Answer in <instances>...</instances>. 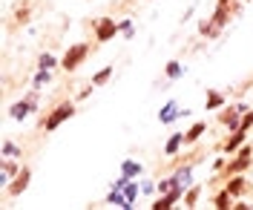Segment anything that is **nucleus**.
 Instances as JSON below:
<instances>
[{"label":"nucleus","mask_w":253,"mask_h":210,"mask_svg":"<svg viewBox=\"0 0 253 210\" xmlns=\"http://www.w3.org/2000/svg\"><path fill=\"white\" fill-rule=\"evenodd\" d=\"M253 164V144H245L239 153H233V159L224 164V170L213 176V181H227L230 176H236V173H248Z\"/></svg>","instance_id":"nucleus-1"},{"label":"nucleus","mask_w":253,"mask_h":210,"mask_svg":"<svg viewBox=\"0 0 253 210\" xmlns=\"http://www.w3.org/2000/svg\"><path fill=\"white\" fill-rule=\"evenodd\" d=\"M69 118H75V101H61V104H55V107L43 115L41 127H43V132H55V129L61 127L63 121H69Z\"/></svg>","instance_id":"nucleus-2"},{"label":"nucleus","mask_w":253,"mask_h":210,"mask_svg":"<svg viewBox=\"0 0 253 210\" xmlns=\"http://www.w3.org/2000/svg\"><path fill=\"white\" fill-rule=\"evenodd\" d=\"M86 58H89V43H72L61 55V69L63 72H75L78 66H84Z\"/></svg>","instance_id":"nucleus-3"},{"label":"nucleus","mask_w":253,"mask_h":210,"mask_svg":"<svg viewBox=\"0 0 253 210\" xmlns=\"http://www.w3.org/2000/svg\"><path fill=\"white\" fill-rule=\"evenodd\" d=\"M245 104H224L219 113H216V118H219L221 127H227V132H233V129L242 127V115H245Z\"/></svg>","instance_id":"nucleus-4"},{"label":"nucleus","mask_w":253,"mask_h":210,"mask_svg":"<svg viewBox=\"0 0 253 210\" xmlns=\"http://www.w3.org/2000/svg\"><path fill=\"white\" fill-rule=\"evenodd\" d=\"M92 32H95L98 43H110L115 35H121V29H118V20H112V17H95Z\"/></svg>","instance_id":"nucleus-5"},{"label":"nucleus","mask_w":253,"mask_h":210,"mask_svg":"<svg viewBox=\"0 0 253 210\" xmlns=\"http://www.w3.org/2000/svg\"><path fill=\"white\" fill-rule=\"evenodd\" d=\"M29 181H32V167H20V173H17L9 184H6V196H12V199H17L20 193H26L29 190Z\"/></svg>","instance_id":"nucleus-6"},{"label":"nucleus","mask_w":253,"mask_h":210,"mask_svg":"<svg viewBox=\"0 0 253 210\" xmlns=\"http://www.w3.org/2000/svg\"><path fill=\"white\" fill-rule=\"evenodd\" d=\"M181 115H187V110H181V104H178L175 98H170V101H167V104H164V107L158 110V121L170 127V124H175V121H178Z\"/></svg>","instance_id":"nucleus-7"},{"label":"nucleus","mask_w":253,"mask_h":210,"mask_svg":"<svg viewBox=\"0 0 253 210\" xmlns=\"http://www.w3.org/2000/svg\"><path fill=\"white\" fill-rule=\"evenodd\" d=\"M181 199H184V187H173L170 193H158L150 208L153 210H170V208H175V202H181Z\"/></svg>","instance_id":"nucleus-8"},{"label":"nucleus","mask_w":253,"mask_h":210,"mask_svg":"<svg viewBox=\"0 0 253 210\" xmlns=\"http://www.w3.org/2000/svg\"><path fill=\"white\" fill-rule=\"evenodd\" d=\"M245 144H248V129H233V132H227L221 150H224V156H233V153H239Z\"/></svg>","instance_id":"nucleus-9"},{"label":"nucleus","mask_w":253,"mask_h":210,"mask_svg":"<svg viewBox=\"0 0 253 210\" xmlns=\"http://www.w3.org/2000/svg\"><path fill=\"white\" fill-rule=\"evenodd\" d=\"M224 187L230 190V196H233V199H245V196L251 193V181L245 178V173H236V176H230L227 181H224Z\"/></svg>","instance_id":"nucleus-10"},{"label":"nucleus","mask_w":253,"mask_h":210,"mask_svg":"<svg viewBox=\"0 0 253 210\" xmlns=\"http://www.w3.org/2000/svg\"><path fill=\"white\" fill-rule=\"evenodd\" d=\"M32 113H38V104H32L26 95L20 98V101H15V104L9 107V118H15V121H26Z\"/></svg>","instance_id":"nucleus-11"},{"label":"nucleus","mask_w":253,"mask_h":210,"mask_svg":"<svg viewBox=\"0 0 253 210\" xmlns=\"http://www.w3.org/2000/svg\"><path fill=\"white\" fill-rule=\"evenodd\" d=\"M20 167H23V164L17 162V159H0V184L6 187V184L20 173Z\"/></svg>","instance_id":"nucleus-12"},{"label":"nucleus","mask_w":253,"mask_h":210,"mask_svg":"<svg viewBox=\"0 0 253 210\" xmlns=\"http://www.w3.org/2000/svg\"><path fill=\"white\" fill-rule=\"evenodd\" d=\"M196 162H199V159H190V162H181V167H175V181H178V184H181V187H184V190H187L190 184H196V181H193V167H196Z\"/></svg>","instance_id":"nucleus-13"},{"label":"nucleus","mask_w":253,"mask_h":210,"mask_svg":"<svg viewBox=\"0 0 253 210\" xmlns=\"http://www.w3.org/2000/svg\"><path fill=\"white\" fill-rule=\"evenodd\" d=\"M227 104V95L219 89H205V113H219L221 107Z\"/></svg>","instance_id":"nucleus-14"},{"label":"nucleus","mask_w":253,"mask_h":210,"mask_svg":"<svg viewBox=\"0 0 253 210\" xmlns=\"http://www.w3.org/2000/svg\"><path fill=\"white\" fill-rule=\"evenodd\" d=\"M184 147H187L184 144V132H170V138L164 141V156H167V159H175Z\"/></svg>","instance_id":"nucleus-15"},{"label":"nucleus","mask_w":253,"mask_h":210,"mask_svg":"<svg viewBox=\"0 0 253 210\" xmlns=\"http://www.w3.org/2000/svg\"><path fill=\"white\" fill-rule=\"evenodd\" d=\"M202 135H207V121H196V124H190V129L184 132V144L193 147L202 141Z\"/></svg>","instance_id":"nucleus-16"},{"label":"nucleus","mask_w":253,"mask_h":210,"mask_svg":"<svg viewBox=\"0 0 253 210\" xmlns=\"http://www.w3.org/2000/svg\"><path fill=\"white\" fill-rule=\"evenodd\" d=\"M107 205H115V208L132 210V205H129V199L124 196V190H121V187H115V184H112V187H110V193H107Z\"/></svg>","instance_id":"nucleus-17"},{"label":"nucleus","mask_w":253,"mask_h":210,"mask_svg":"<svg viewBox=\"0 0 253 210\" xmlns=\"http://www.w3.org/2000/svg\"><path fill=\"white\" fill-rule=\"evenodd\" d=\"M205 193V187L202 184H190L187 190H184V199H181V205L184 208H199V199Z\"/></svg>","instance_id":"nucleus-18"},{"label":"nucleus","mask_w":253,"mask_h":210,"mask_svg":"<svg viewBox=\"0 0 253 210\" xmlns=\"http://www.w3.org/2000/svg\"><path fill=\"white\" fill-rule=\"evenodd\" d=\"M233 202H236V199L230 196V190H227V187H221L219 193L213 196V208H216V210H227V208H233Z\"/></svg>","instance_id":"nucleus-19"},{"label":"nucleus","mask_w":253,"mask_h":210,"mask_svg":"<svg viewBox=\"0 0 253 210\" xmlns=\"http://www.w3.org/2000/svg\"><path fill=\"white\" fill-rule=\"evenodd\" d=\"M121 190H124V196L129 199V205L135 208V199L141 196V184H138L135 178H126V181H124V187H121Z\"/></svg>","instance_id":"nucleus-20"},{"label":"nucleus","mask_w":253,"mask_h":210,"mask_svg":"<svg viewBox=\"0 0 253 210\" xmlns=\"http://www.w3.org/2000/svg\"><path fill=\"white\" fill-rule=\"evenodd\" d=\"M121 173L129 176V178H138L144 173V164L141 162H132V159H124V162H121Z\"/></svg>","instance_id":"nucleus-21"},{"label":"nucleus","mask_w":253,"mask_h":210,"mask_svg":"<svg viewBox=\"0 0 253 210\" xmlns=\"http://www.w3.org/2000/svg\"><path fill=\"white\" fill-rule=\"evenodd\" d=\"M181 75H184L181 61H167V66H164V78H167V81H178Z\"/></svg>","instance_id":"nucleus-22"},{"label":"nucleus","mask_w":253,"mask_h":210,"mask_svg":"<svg viewBox=\"0 0 253 210\" xmlns=\"http://www.w3.org/2000/svg\"><path fill=\"white\" fill-rule=\"evenodd\" d=\"M0 156H3V159H20V147H17L12 138H3V144H0Z\"/></svg>","instance_id":"nucleus-23"},{"label":"nucleus","mask_w":253,"mask_h":210,"mask_svg":"<svg viewBox=\"0 0 253 210\" xmlns=\"http://www.w3.org/2000/svg\"><path fill=\"white\" fill-rule=\"evenodd\" d=\"M55 66H61V61L52 52H41L38 55V69H55Z\"/></svg>","instance_id":"nucleus-24"},{"label":"nucleus","mask_w":253,"mask_h":210,"mask_svg":"<svg viewBox=\"0 0 253 210\" xmlns=\"http://www.w3.org/2000/svg\"><path fill=\"white\" fill-rule=\"evenodd\" d=\"M49 81H52V69H38L35 78H32V86H35V89H43Z\"/></svg>","instance_id":"nucleus-25"},{"label":"nucleus","mask_w":253,"mask_h":210,"mask_svg":"<svg viewBox=\"0 0 253 210\" xmlns=\"http://www.w3.org/2000/svg\"><path fill=\"white\" fill-rule=\"evenodd\" d=\"M110 78H112V66H104V69H98L92 78H89V84H92V86H104Z\"/></svg>","instance_id":"nucleus-26"},{"label":"nucleus","mask_w":253,"mask_h":210,"mask_svg":"<svg viewBox=\"0 0 253 210\" xmlns=\"http://www.w3.org/2000/svg\"><path fill=\"white\" fill-rule=\"evenodd\" d=\"M29 17H32V9L29 6H17V15H15V23H9V29H15V26H26L29 23Z\"/></svg>","instance_id":"nucleus-27"},{"label":"nucleus","mask_w":253,"mask_h":210,"mask_svg":"<svg viewBox=\"0 0 253 210\" xmlns=\"http://www.w3.org/2000/svg\"><path fill=\"white\" fill-rule=\"evenodd\" d=\"M173 187H181V184L175 181V176H164V178H158V193H170Z\"/></svg>","instance_id":"nucleus-28"},{"label":"nucleus","mask_w":253,"mask_h":210,"mask_svg":"<svg viewBox=\"0 0 253 210\" xmlns=\"http://www.w3.org/2000/svg\"><path fill=\"white\" fill-rule=\"evenodd\" d=\"M118 29H121V35H124V38H132V35H135V26H132V20H129V17L118 20Z\"/></svg>","instance_id":"nucleus-29"},{"label":"nucleus","mask_w":253,"mask_h":210,"mask_svg":"<svg viewBox=\"0 0 253 210\" xmlns=\"http://www.w3.org/2000/svg\"><path fill=\"white\" fill-rule=\"evenodd\" d=\"M239 129H248V132L253 129V110H245V115H242V127Z\"/></svg>","instance_id":"nucleus-30"},{"label":"nucleus","mask_w":253,"mask_h":210,"mask_svg":"<svg viewBox=\"0 0 253 210\" xmlns=\"http://www.w3.org/2000/svg\"><path fill=\"white\" fill-rule=\"evenodd\" d=\"M156 190H158L156 181H144V184H141V193H144V196H153Z\"/></svg>","instance_id":"nucleus-31"},{"label":"nucleus","mask_w":253,"mask_h":210,"mask_svg":"<svg viewBox=\"0 0 253 210\" xmlns=\"http://www.w3.org/2000/svg\"><path fill=\"white\" fill-rule=\"evenodd\" d=\"M224 164H227V159H213V173H221Z\"/></svg>","instance_id":"nucleus-32"},{"label":"nucleus","mask_w":253,"mask_h":210,"mask_svg":"<svg viewBox=\"0 0 253 210\" xmlns=\"http://www.w3.org/2000/svg\"><path fill=\"white\" fill-rule=\"evenodd\" d=\"M92 89H95L92 84H89L86 89H81V92H78V101H84V98H89V95H92Z\"/></svg>","instance_id":"nucleus-33"}]
</instances>
